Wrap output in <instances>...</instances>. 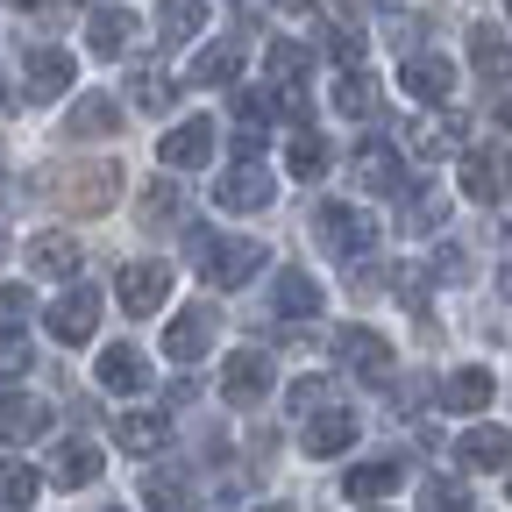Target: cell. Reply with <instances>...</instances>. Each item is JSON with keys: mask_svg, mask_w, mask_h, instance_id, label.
I'll use <instances>...</instances> for the list:
<instances>
[{"mask_svg": "<svg viewBox=\"0 0 512 512\" xmlns=\"http://www.w3.org/2000/svg\"><path fill=\"white\" fill-rule=\"evenodd\" d=\"M0 107H8V86H0Z\"/></svg>", "mask_w": 512, "mask_h": 512, "instance_id": "49", "label": "cell"}, {"mask_svg": "<svg viewBox=\"0 0 512 512\" xmlns=\"http://www.w3.org/2000/svg\"><path fill=\"white\" fill-rule=\"evenodd\" d=\"M157 29L171 43H192V36L207 29V0H157Z\"/></svg>", "mask_w": 512, "mask_h": 512, "instance_id": "29", "label": "cell"}, {"mask_svg": "<svg viewBox=\"0 0 512 512\" xmlns=\"http://www.w3.org/2000/svg\"><path fill=\"white\" fill-rule=\"evenodd\" d=\"M313 235H320V249L335 256V264H349V256H363L370 249V214L363 207H349V200H328V207H313Z\"/></svg>", "mask_w": 512, "mask_h": 512, "instance_id": "3", "label": "cell"}, {"mask_svg": "<svg viewBox=\"0 0 512 512\" xmlns=\"http://www.w3.org/2000/svg\"><path fill=\"white\" fill-rule=\"evenodd\" d=\"M505 292H512V264H505Z\"/></svg>", "mask_w": 512, "mask_h": 512, "instance_id": "48", "label": "cell"}, {"mask_svg": "<svg viewBox=\"0 0 512 512\" xmlns=\"http://www.w3.org/2000/svg\"><path fill=\"white\" fill-rule=\"evenodd\" d=\"M278 306H285L292 320H313V313H320V285H313L306 271H285V278H278Z\"/></svg>", "mask_w": 512, "mask_h": 512, "instance_id": "34", "label": "cell"}, {"mask_svg": "<svg viewBox=\"0 0 512 512\" xmlns=\"http://www.w3.org/2000/svg\"><path fill=\"white\" fill-rule=\"evenodd\" d=\"M185 249H192V264H200V278L207 285H249L256 271H264V242H249V235H207V228H192L185 235Z\"/></svg>", "mask_w": 512, "mask_h": 512, "instance_id": "2", "label": "cell"}, {"mask_svg": "<svg viewBox=\"0 0 512 512\" xmlns=\"http://www.w3.org/2000/svg\"><path fill=\"white\" fill-rule=\"evenodd\" d=\"M114 292H121V313L150 320V313L171 299V264H121V271H114Z\"/></svg>", "mask_w": 512, "mask_h": 512, "instance_id": "7", "label": "cell"}, {"mask_svg": "<svg viewBox=\"0 0 512 512\" xmlns=\"http://www.w3.org/2000/svg\"><path fill=\"white\" fill-rule=\"evenodd\" d=\"M498 121H505V128H512V93H505V100H498Z\"/></svg>", "mask_w": 512, "mask_h": 512, "instance_id": "44", "label": "cell"}, {"mask_svg": "<svg viewBox=\"0 0 512 512\" xmlns=\"http://www.w3.org/2000/svg\"><path fill=\"white\" fill-rule=\"evenodd\" d=\"M29 93H36V100L72 93V57H64L57 43H36V50H29Z\"/></svg>", "mask_w": 512, "mask_h": 512, "instance_id": "24", "label": "cell"}, {"mask_svg": "<svg viewBox=\"0 0 512 512\" xmlns=\"http://www.w3.org/2000/svg\"><path fill=\"white\" fill-rule=\"evenodd\" d=\"M441 221H448V200H434V192H420L413 207H399V228H406V235H434Z\"/></svg>", "mask_w": 512, "mask_h": 512, "instance_id": "37", "label": "cell"}, {"mask_svg": "<svg viewBox=\"0 0 512 512\" xmlns=\"http://www.w3.org/2000/svg\"><path fill=\"white\" fill-rule=\"evenodd\" d=\"M456 456H463V470H505L512 463V427H470L456 441Z\"/></svg>", "mask_w": 512, "mask_h": 512, "instance_id": "22", "label": "cell"}, {"mask_svg": "<svg viewBox=\"0 0 512 512\" xmlns=\"http://www.w3.org/2000/svg\"><path fill=\"white\" fill-rule=\"evenodd\" d=\"M356 185H363V192H406V150L363 143V150H356Z\"/></svg>", "mask_w": 512, "mask_h": 512, "instance_id": "15", "label": "cell"}, {"mask_svg": "<svg viewBox=\"0 0 512 512\" xmlns=\"http://www.w3.org/2000/svg\"><path fill=\"white\" fill-rule=\"evenodd\" d=\"M8 8H43V0H8Z\"/></svg>", "mask_w": 512, "mask_h": 512, "instance_id": "46", "label": "cell"}, {"mask_svg": "<svg viewBox=\"0 0 512 512\" xmlns=\"http://www.w3.org/2000/svg\"><path fill=\"white\" fill-rule=\"evenodd\" d=\"M157 157H164V171H200V164L214 157V121H207V114H185L171 136L157 143Z\"/></svg>", "mask_w": 512, "mask_h": 512, "instance_id": "10", "label": "cell"}, {"mask_svg": "<svg viewBox=\"0 0 512 512\" xmlns=\"http://www.w3.org/2000/svg\"><path fill=\"white\" fill-rule=\"evenodd\" d=\"M128 93H136V107H143V114H164V107H171V79L157 72V64H143V72H136V86H128Z\"/></svg>", "mask_w": 512, "mask_h": 512, "instance_id": "38", "label": "cell"}, {"mask_svg": "<svg viewBox=\"0 0 512 512\" xmlns=\"http://www.w3.org/2000/svg\"><path fill=\"white\" fill-rule=\"evenodd\" d=\"M0 256H8V235H0Z\"/></svg>", "mask_w": 512, "mask_h": 512, "instance_id": "50", "label": "cell"}, {"mask_svg": "<svg viewBox=\"0 0 512 512\" xmlns=\"http://www.w3.org/2000/svg\"><path fill=\"white\" fill-rule=\"evenodd\" d=\"M242 64H249V50H242V36H221V43H207L200 57H192V86H228V79H242Z\"/></svg>", "mask_w": 512, "mask_h": 512, "instance_id": "18", "label": "cell"}, {"mask_svg": "<svg viewBox=\"0 0 512 512\" xmlns=\"http://www.w3.org/2000/svg\"><path fill=\"white\" fill-rule=\"evenodd\" d=\"M271 192H278V185H271L264 164H228L221 185H214V200H221L228 214H264V207H271Z\"/></svg>", "mask_w": 512, "mask_h": 512, "instance_id": "9", "label": "cell"}, {"mask_svg": "<svg viewBox=\"0 0 512 512\" xmlns=\"http://www.w3.org/2000/svg\"><path fill=\"white\" fill-rule=\"evenodd\" d=\"M256 512H292V505H256Z\"/></svg>", "mask_w": 512, "mask_h": 512, "instance_id": "47", "label": "cell"}, {"mask_svg": "<svg viewBox=\"0 0 512 512\" xmlns=\"http://www.w3.org/2000/svg\"><path fill=\"white\" fill-rule=\"evenodd\" d=\"M178 207H185V192H171V178H157V185L143 192V228H164Z\"/></svg>", "mask_w": 512, "mask_h": 512, "instance_id": "39", "label": "cell"}, {"mask_svg": "<svg viewBox=\"0 0 512 512\" xmlns=\"http://www.w3.org/2000/svg\"><path fill=\"white\" fill-rule=\"evenodd\" d=\"M221 342V313L214 306H178V320H164V356L171 363H200Z\"/></svg>", "mask_w": 512, "mask_h": 512, "instance_id": "4", "label": "cell"}, {"mask_svg": "<svg viewBox=\"0 0 512 512\" xmlns=\"http://www.w3.org/2000/svg\"><path fill=\"white\" fill-rule=\"evenodd\" d=\"M93 477H100V448H93V441H57V448H50V484L79 491V484H93Z\"/></svg>", "mask_w": 512, "mask_h": 512, "instance_id": "23", "label": "cell"}, {"mask_svg": "<svg viewBox=\"0 0 512 512\" xmlns=\"http://www.w3.org/2000/svg\"><path fill=\"white\" fill-rule=\"evenodd\" d=\"M434 278H463V249H441L434 256Z\"/></svg>", "mask_w": 512, "mask_h": 512, "instance_id": "43", "label": "cell"}, {"mask_svg": "<svg viewBox=\"0 0 512 512\" xmlns=\"http://www.w3.org/2000/svg\"><path fill=\"white\" fill-rule=\"evenodd\" d=\"M306 64H313V50H306V43H292V36H278V43L264 50L271 86H299V79H306Z\"/></svg>", "mask_w": 512, "mask_h": 512, "instance_id": "31", "label": "cell"}, {"mask_svg": "<svg viewBox=\"0 0 512 512\" xmlns=\"http://www.w3.org/2000/svg\"><path fill=\"white\" fill-rule=\"evenodd\" d=\"M349 441H356V413H349V406L313 413V420H306V434H299V448H306V456H342Z\"/></svg>", "mask_w": 512, "mask_h": 512, "instance_id": "19", "label": "cell"}, {"mask_svg": "<svg viewBox=\"0 0 512 512\" xmlns=\"http://www.w3.org/2000/svg\"><path fill=\"white\" fill-rule=\"evenodd\" d=\"M505 15H512V0H505Z\"/></svg>", "mask_w": 512, "mask_h": 512, "instance_id": "51", "label": "cell"}, {"mask_svg": "<svg viewBox=\"0 0 512 512\" xmlns=\"http://www.w3.org/2000/svg\"><path fill=\"white\" fill-rule=\"evenodd\" d=\"M335 114H349V121H370L377 114V79L363 72V64L335 79Z\"/></svg>", "mask_w": 512, "mask_h": 512, "instance_id": "28", "label": "cell"}, {"mask_svg": "<svg viewBox=\"0 0 512 512\" xmlns=\"http://www.w3.org/2000/svg\"><path fill=\"white\" fill-rule=\"evenodd\" d=\"M114 128H121V100L114 93H79L72 114H64V136L72 143H100V136H114Z\"/></svg>", "mask_w": 512, "mask_h": 512, "instance_id": "12", "label": "cell"}, {"mask_svg": "<svg viewBox=\"0 0 512 512\" xmlns=\"http://www.w3.org/2000/svg\"><path fill=\"white\" fill-rule=\"evenodd\" d=\"M29 306H36V299H29V285H0V320H8V328H15Z\"/></svg>", "mask_w": 512, "mask_h": 512, "instance_id": "41", "label": "cell"}, {"mask_svg": "<svg viewBox=\"0 0 512 512\" xmlns=\"http://www.w3.org/2000/svg\"><path fill=\"white\" fill-rule=\"evenodd\" d=\"M420 512H470V491L456 477H427L420 484Z\"/></svg>", "mask_w": 512, "mask_h": 512, "instance_id": "36", "label": "cell"}, {"mask_svg": "<svg viewBox=\"0 0 512 512\" xmlns=\"http://www.w3.org/2000/svg\"><path fill=\"white\" fill-rule=\"evenodd\" d=\"M36 434H50V399L0 392V441H36Z\"/></svg>", "mask_w": 512, "mask_h": 512, "instance_id": "16", "label": "cell"}, {"mask_svg": "<svg viewBox=\"0 0 512 512\" xmlns=\"http://www.w3.org/2000/svg\"><path fill=\"white\" fill-rule=\"evenodd\" d=\"M335 406V384L328 377H299L292 384V413H328Z\"/></svg>", "mask_w": 512, "mask_h": 512, "instance_id": "40", "label": "cell"}, {"mask_svg": "<svg viewBox=\"0 0 512 512\" xmlns=\"http://www.w3.org/2000/svg\"><path fill=\"white\" fill-rule=\"evenodd\" d=\"M285 171L306 178V185H313V178H328V143H320L313 128H299V136L285 143Z\"/></svg>", "mask_w": 512, "mask_h": 512, "instance_id": "30", "label": "cell"}, {"mask_svg": "<svg viewBox=\"0 0 512 512\" xmlns=\"http://www.w3.org/2000/svg\"><path fill=\"white\" fill-rule=\"evenodd\" d=\"M434 399H441V413H484V406L498 399V377L470 363V370H456V377H441Z\"/></svg>", "mask_w": 512, "mask_h": 512, "instance_id": "17", "label": "cell"}, {"mask_svg": "<svg viewBox=\"0 0 512 512\" xmlns=\"http://www.w3.org/2000/svg\"><path fill=\"white\" fill-rule=\"evenodd\" d=\"M271 384H278V370H271L264 349H235L228 370H221V399H228V406H264Z\"/></svg>", "mask_w": 512, "mask_h": 512, "instance_id": "6", "label": "cell"}, {"mask_svg": "<svg viewBox=\"0 0 512 512\" xmlns=\"http://www.w3.org/2000/svg\"><path fill=\"white\" fill-rule=\"evenodd\" d=\"M335 349H342V370H349V377H363V384H384V377H392V363H399V356H392V342H384L377 328H342V342H335Z\"/></svg>", "mask_w": 512, "mask_h": 512, "instance_id": "8", "label": "cell"}, {"mask_svg": "<svg viewBox=\"0 0 512 512\" xmlns=\"http://www.w3.org/2000/svg\"><path fill=\"white\" fill-rule=\"evenodd\" d=\"M36 192L50 207H64V214H107L121 200V164H107V157L50 164V171H36Z\"/></svg>", "mask_w": 512, "mask_h": 512, "instance_id": "1", "label": "cell"}, {"mask_svg": "<svg viewBox=\"0 0 512 512\" xmlns=\"http://www.w3.org/2000/svg\"><path fill=\"white\" fill-rule=\"evenodd\" d=\"M93 377H100V392H121L128 399V392H143V384H150V356L136 342H114V349H100V370Z\"/></svg>", "mask_w": 512, "mask_h": 512, "instance_id": "13", "label": "cell"}, {"mask_svg": "<svg viewBox=\"0 0 512 512\" xmlns=\"http://www.w3.org/2000/svg\"><path fill=\"white\" fill-rule=\"evenodd\" d=\"M0 370H29V342L22 335H0Z\"/></svg>", "mask_w": 512, "mask_h": 512, "instance_id": "42", "label": "cell"}, {"mask_svg": "<svg viewBox=\"0 0 512 512\" xmlns=\"http://www.w3.org/2000/svg\"><path fill=\"white\" fill-rule=\"evenodd\" d=\"M356 505H377L384 491H399V463H356L349 470V484H342Z\"/></svg>", "mask_w": 512, "mask_h": 512, "instance_id": "32", "label": "cell"}, {"mask_svg": "<svg viewBox=\"0 0 512 512\" xmlns=\"http://www.w3.org/2000/svg\"><path fill=\"white\" fill-rule=\"evenodd\" d=\"M79 264H86V249H79L72 235H57V228L29 242V271H36V278H79Z\"/></svg>", "mask_w": 512, "mask_h": 512, "instance_id": "20", "label": "cell"}, {"mask_svg": "<svg viewBox=\"0 0 512 512\" xmlns=\"http://www.w3.org/2000/svg\"><path fill=\"white\" fill-rule=\"evenodd\" d=\"M43 328H50V342H64V349L93 342V328H100V292H93V285H72V292L43 313Z\"/></svg>", "mask_w": 512, "mask_h": 512, "instance_id": "5", "label": "cell"}, {"mask_svg": "<svg viewBox=\"0 0 512 512\" xmlns=\"http://www.w3.org/2000/svg\"><path fill=\"white\" fill-rule=\"evenodd\" d=\"M86 43H93V57H121L128 43H136V15H128V8H100L86 22Z\"/></svg>", "mask_w": 512, "mask_h": 512, "instance_id": "25", "label": "cell"}, {"mask_svg": "<svg viewBox=\"0 0 512 512\" xmlns=\"http://www.w3.org/2000/svg\"><path fill=\"white\" fill-rule=\"evenodd\" d=\"M285 8H320V0H285Z\"/></svg>", "mask_w": 512, "mask_h": 512, "instance_id": "45", "label": "cell"}, {"mask_svg": "<svg viewBox=\"0 0 512 512\" xmlns=\"http://www.w3.org/2000/svg\"><path fill=\"white\" fill-rule=\"evenodd\" d=\"M107 512H114V505H107Z\"/></svg>", "mask_w": 512, "mask_h": 512, "instance_id": "52", "label": "cell"}, {"mask_svg": "<svg viewBox=\"0 0 512 512\" xmlns=\"http://www.w3.org/2000/svg\"><path fill=\"white\" fill-rule=\"evenodd\" d=\"M505 185H512V150H470L463 157V200L491 207V200H505Z\"/></svg>", "mask_w": 512, "mask_h": 512, "instance_id": "11", "label": "cell"}, {"mask_svg": "<svg viewBox=\"0 0 512 512\" xmlns=\"http://www.w3.org/2000/svg\"><path fill=\"white\" fill-rule=\"evenodd\" d=\"M143 498H150V512H192V491H185V477H171V470H150Z\"/></svg>", "mask_w": 512, "mask_h": 512, "instance_id": "35", "label": "cell"}, {"mask_svg": "<svg viewBox=\"0 0 512 512\" xmlns=\"http://www.w3.org/2000/svg\"><path fill=\"white\" fill-rule=\"evenodd\" d=\"M36 491H43V477H36L29 463H0V512H22V505H36Z\"/></svg>", "mask_w": 512, "mask_h": 512, "instance_id": "33", "label": "cell"}, {"mask_svg": "<svg viewBox=\"0 0 512 512\" xmlns=\"http://www.w3.org/2000/svg\"><path fill=\"white\" fill-rule=\"evenodd\" d=\"M399 86H406L420 107H441L448 93H456V64H448V57H406V64H399Z\"/></svg>", "mask_w": 512, "mask_h": 512, "instance_id": "14", "label": "cell"}, {"mask_svg": "<svg viewBox=\"0 0 512 512\" xmlns=\"http://www.w3.org/2000/svg\"><path fill=\"white\" fill-rule=\"evenodd\" d=\"M470 64H477V79L512 86V43H505L498 29H477V36H470Z\"/></svg>", "mask_w": 512, "mask_h": 512, "instance_id": "26", "label": "cell"}, {"mask_svg": "<svg viewBox=\"0 0 512 512\" xmlns=\"http://www.w3.org/2000/svg\"><path fill=\"white\" fill-rule=\"evenodd\" d=\"M164 434H171V420H164V413H121V427H114V441L128 448V456H157Z\"/></svg>", "mask_w": 512, "mask_h": 512, "instance_id": "27", "label": "cell"}, {"mask_svg": "<svg viewBox=\"0 0 512 512\" xmlns=\"http://www.w3.org/2000/svg\"><path fill=\"white\" fill-rule=\"evenodd\" d=\"M406 150H413L420 164H441V157H456V150H463V121H448V114H427V121H413Z\"/></svg>", "mask_w": 512, "mask_h": 512, "instance_id": "21", "label": "cell"}]
</instances>
